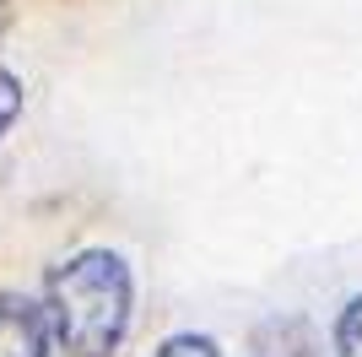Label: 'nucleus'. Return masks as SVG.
<instances>
[{
  "mask_svg": "<svg viewBox=\"0 0 362 357\" xmlns=\"http://www.w3.org/2000/svg\"><path fill=\"white\" fill-rule=\"evenodd\" d=\"M44 357H114L130 325V266L114 249H87L49 276L44 309Z\"/></svg>",
  "mask_w": 362,
  "mask_h": 357,
  "instance_id": "nucleus-1",
  "label": "nucleus"
},
{
  "mask_svg": "<svg viewBox=\"0 0 362 357\" xmlns=\"http://www.w3.org/2000/svg\"><path fill=\"white\" fill-rule=\"evenodd\" d=\"M0 357H44L38 309L22 298H0Z\"/></svg>",
  "mask_w": 362,
  "mask_h": 357,
  "instance_id": "nucleus-2",
  "label": "nucleus"
},
{
  "mask_svg": "<svg viewBox=\"0 0 362 357\" xmlns=\"http://www.w3.org/2000/svg\"><path fill=\"white\" fill-rule=\"evenodd\" d=\"M335 352L341 357H362V298H351L341 319H335Z\"/></svg>",
  "mask_w": 362,
  "mask_h": 357,
  "instance_id": "nucleus-3",
  "label": "nucleus"
},
{
  "mask_svg": "<svg viewBox=\"0 0 362 357\" xmlns=\"http://www.w3.org/2000/svg\"><path fill=\"white\" fill-rule=\"evenodd\" d=\"M151 357H222V352H216L211 336H173V341H163Z\"/></svg>",
  "mask_w": 362,
  "mask_h": 357,
  "instance_id": "nucleus-4",
  "label": "nucleus"
},
{
  "mask_svg": "<svg viewBox=\"0 0 362 357\" xmlns=\"http://www.w3.org/2000/svg\"><path fill=\"white\" fill-rule=\"evenodd\" d=\"M22 114V81L11 71H0V135L11 130V119Z\"/></svg>",
  "mask_w": 362,
  "mask_h": 357,
  "instance_id": "nucleus-5",
  "label": "nucleus"
},
{
  "mask_svg": "<svg viewBox=\"0 0 362 357\" xmlns=\"http://www.w3.org/2000/svg\"><path fill=\"white\" fill-rule=\"evenodd\" d=\"M0 33H6V0H0Z\"/></svg>",
  "mask_w": 362,
  "mask_h": 357,
  "instance_id": "nucleus-6",
  "label": "nucleus"
}]
</instances>
